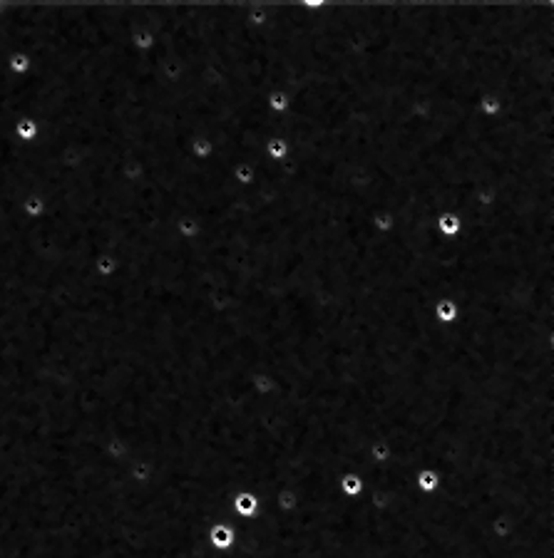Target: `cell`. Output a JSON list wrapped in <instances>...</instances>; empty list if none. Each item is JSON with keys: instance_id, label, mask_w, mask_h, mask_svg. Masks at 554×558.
<instances>
[{"instance_id": "9a60e30c", "label": "cell", "mask_w": 554, "mask_h": 558, "mask_svg": "<svg viewBox=\"0 0 554 558\" xmlns=\"http://www.w3.org/2000/svg\"><path fill=\"white\" fill-rule=\"evenodd\" d=\"M174 233L179 241H197L202 236V224L194 216H179L174 221Z\"/></svg>"}, {"instance_id": "7c38bea8", "label": "cell", "mask_w": 554, "mask_h": 558, "mask_svg": "<svg viewBox=\"0 0 554 558\" xmlns=\"http://www.w3.org/2000/svg\"><path fill=\"white\" fill-rule=\"evenodd\" d=\"M189 154H191V159L202 161V164L211 161V159H214V154H216V144H214V139H211V137H204V134L194 137V139H191V142H189Z\"/></svg>"}, {"instance_id": "4fadbf2b", "label": "cell", "mask_w": 554, "mask_h": 558, "mask_svg": "<svg viewBox=\"0 0 554 558\" xmlns=\"http://www.w3.org/2000/svg\"><path fill=\"white\" fill-rule=\"evenodd\" d=\"M92 271H95L97 278L110 280L119 273V261L114 253H97L95 261H92Z\"/></svg>"}, {"instance_id": "7a4b0ae2", "label": "cell", "mask_w": 554, "mask_h": 558, "mask_svg": "<svg viewBox=\"0 0 554 558\" xmlns=\"http://www.w3.org/2000/svg\"><path fill=\"white\" fill-rule=\"evenodd\" d=\"M207 541L214 551L227 553L236 546V531H234V526H229V523H221V521L211 523L207 531Z\"/></svg>"}, {"instance_id": "5b68a950", "label": "cell", "mask_w": 554, "mask_h": 558, "mask_svg": "<svg viewBox=\"0 0 554 558\" xmlns=\"http://www.w3.org/2000/svg\"><path fill=\"white\" fill-rule=\"evenodd\" d=\"M298 504H301V499H298V492L293 487H281L276 489L274 494V501L268 506H274L276 514H281V516H293L298 511ZM263 509V506H261Z\"/></svg>"}, {"instance_id": "ffe728a7", "label": "cell", "mask_w": 554, "mask_h": 558, "mask_svg": "<svg viewBox=\"0 0 554 558\" xmlns=\"http://www.w3.org/2000/svg\"><path fill=\"white\" fill-rule=\"evenodd\" d=\"M6 65H8V72H10V75H15V78H25V75L33 70V57H30L28 53H23V50H15V53L8 55Z\"/></svg>"}, {"instance_id": "5bb4252c", "label": "cell", "mask_w": 554, "mask_h": 558, "mask_svg": "<svg viewBox=\"0 0 554 558\" xmlns=\"http://www.w3.org/2000/svg\"><path fill=\"white\" fill-rule=\"evenodd\" d=\"M12 134H15V139L23 144H33L37 142V137H40V125H37L33 117H20L15 125H12Z\"/></svg>"}, {"instance_id": "6da1fadb", "label": "cell", "mask_w": 554, "mask_h": 558, "mask_svg": "<svg viewBox=\"0 0 554 558\" xmlns=\"http://www.w3.org/2000/svg\"><path fill=\"white\" fill-rule=\"evenodd\" d=\"M147 551H164L172 558H187L184 548L179 546L177 541L164 539V536H132V539H114L107 543H100L92 551H87L83 558H127L135 553H147Z\"/></svg>"}, {"instance_id": "ba28073f", "label": "cell", "mask_w": 554, "mask_h": 558, "mask_svg": "<svg viewBox=\"0 0 554 558\" xmlns=\"http://www.w3.org/2000/svg\"><path fill=\"white\" fill-rule=\"evenodd\" d=\"M413 484H415L417 494L430 496V494H435L438 489H440V471L433 469V467H423V469L415 471V476H413Z\"/></svg>"}, {"instance_id": "277c9868", "label": "cell", "mask_w": 554, "mask_h": 558, "mask_svg": "<svg viewBox=\"0 0 554 558\" xmlns=\"http://www.w3.org/2000/svg\"><path fill=\"white\" fill-rule=\"evenodd\" d=\"M249 387L259 399H274L276 395H279V380H276L271 372H263V370L251 375Z\"/></svg>"}, {"instance_id": "7402d4cb", "label": "cell", "mask_w": 554, "mask_h": 558, "mask_svg": "<svg viewBox=\"0 0 554 558\" xmlns=\"http://www.w3.org/2000/svg\"><path fill=\"white\" fill-rule=\"evenodd\" d=\"M368 459L373 464H388V462H390V459H393V447H390V442H388V440L370 442Z\"/></svg>"}, {"instance_id": "9c48e42d", "label": "cell", "mask_w": 554, "mask_h": 558, "mask_svg": "<svg viewBox=\"0 0 554 558\" xmlns=\"http://www.w3.org/2000/svg\"><path fill=\"white\" fill-rule=\"evenodd\" d=\"M370 228L378 236H390L398 228V216H395L393 208H381V211H376V214L370 216Z\"/></svg>"}, {"instance_id": "8992f818", "label": "cell", "mask_w": 554, "mask_h": 558, "mask_svg": "<svg viewBox=\"0 0 554 558\" xmlns=\"http://www.w3.org/2000/svg\"><path fill=\"white\" fill-rule=\"evenodd\" d=\"M433 228L440 238H458L462 233V219L455 211H440L433 221Z\"/></svg>"}, {"instance_id": "52a82bcc", "label": "cell", "mask_w": 554, "mask_h": 558, "mask_svg": "<svg viewBox=\"0 0 554 558\" xmlns=\"http://www.w3.org/2000/svg\"><path fill=\"white\" fill-rule=\"evenodd\" d=\"M365 492V479L358 471H343L338 476V494L343 499H358Z\"/></svg>"}, {"instance_id": "30bf717a", "label": "cell", "mask_w": 554, "mask_h": 558, "mask_svg": "<svg viewBox=\"0 0 554 558\" xmlns=\"http://www.w3.org/2000/svg\"><path fill=\"white\" fill-rule=\"evenodd\" d=\"M20 214H23L28 221H40L42 216L48 214V201H45L40 194L23 196V201H20Z\"/></svg>"}, {"instance_id": "e0dca14e", "label": "cell", "mask_w": 554, "mask_h": 558, "mask_svg": "<svg viewBox=\"0 0 554 558\" xmlns=\"http://www.w3.org/2000/svg\"><path fill=\"white\" fill-rule=\"evenodd\" d=\"M502 107H505V102H502V97L497 95V92H485V95H480V100H477V109L487 119L500 117Z\"/></svg>"}, {"instance_id": "2e32d148", "label": "cell", "mask_w": 554, "mask_h": 558, "mask_svg": "<svg viewBox=\"0 0 554 558\" xmlns=\"http://www.w3.org/2000/svg\"><path fill=\"white\" fill-rule=\"evenodd\" d=\"M288 107H291V97H288L286 89L274 87L266 95V109H268V114H274V117H284V114L288 112Z\"/></svg>"}, {"instance_id": "8fae6325", "label": "cell", "mask_w": 554, "mask_h": 558, "mask_svg": "<svg viewBox=\"0 0 554 558\" xmlns=\"http://www.w3.org/2000/svg\"><path fill=\"white\" fill-rule=\"evenodd\" d=\"M433 318H435L440 325H453V323H458V318H460L458 303H455L453 298H440V300H435V305H433Z\"/></svg>"}, {"instance_id": "ac0fdd59", "label": "cell", "mask_w": 554, "mask_h": 558, "mask_svg": "<svg viewBox=\"0 0 554 558\" xmlns=\"http://www.w3.org/2000/svg\"><path fill=\"white\" fill-rule=\"evenodd\" d=\"M288 154H291V144L281 137H271L263 142V156L268 161H286Z\"/></svg>"}, {"instance_id": "44dd1931", "label": "cell", "mask_w": 554, "mask_h": 558, "mask_svg": "<svg viewBox=\"0 0 554 558\" xmlns=\"http://www.w3.org/2000/svg\"><path fill=\"white\" fill-rule=\"evenodd\" d=\"M232 179L236 181L239 186H251L254 181H257V169H254V164L251 161H246V159H241V161H236L234 164V169H232Z\"/></svg>"}, {"instance_id": "3957f363", "label": "cell", "mask_w": 554, "mask_h": 558, "mask_svg": "<svg viewBox=\"0 0 554 558\" xmlns=\"http://www.w3.org/2000/svg\"><path fill=\"white\" fill-rule=\"evenodd\" d=\"M232 511L236 519H254L259 514V496L249 489H241V492L234 494Z\"/></svg>"}, {"instance_id": "d6986e66", "label": "cell", "mask_w": 554, "mask_h": 558, "mask_svg": "<svg viewBox=\"0 0 554 558\" xmlns=\"http://www.w3.org/2000/svg\"><path fill=\"white\" fill-rule=\"evenodd\" d=\"M130 42L137 53H149V50H155V45H157V33L149 28V25H142V28H137L132 33Z\"/></svg>"}]
</instances>
